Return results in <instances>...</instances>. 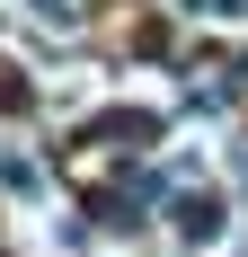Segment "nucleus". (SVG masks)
<instances>
[{
	"label": "nucleus",
	"instance_id": "f257e3e1",
	"mask_svg": "<svg viewBox=\"0 0 248 257\" xmlns=\"http://www.w3.org/2000/svg\"><path fill=\"white\" fill-rule=\"evenodd\" d=\"M177 231H186V239H222V213H213V204H195V195H186V204H177Z\"/></svg>",
	"mask_w": 248,
	"mask_h": 257
},
{
	"label": "nucleus",
	"instance_id": "f03ea898",
	"mask_svg": "<svg viewBox=\"0 0 248 257\" xmlns=\"http://www.w3.org/2000/svg\"><path fill=\"white\" fill-rule=\"evenodd\" d=\"M36 18H45V27H71L80 9H71V0H36Z\"/></svg>",
	"mask_w": 248,
	"mask_h": 257
}]
</instances>
